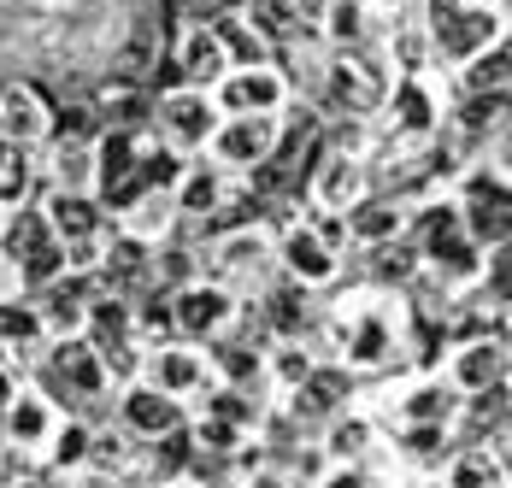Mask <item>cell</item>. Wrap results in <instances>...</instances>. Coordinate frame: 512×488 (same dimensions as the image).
<instances>
[{
	"label": "cell",
	"mask_w": 512,
	"mask_h": 488,
	"mask_svg": "<svg viewBox=\"0 0 512 488\" xmlns=\"http://www.w3.org/2000/svg\"><path fill=\"white\" fill-rule=\"evenodd\" d=\"M201 277H218L224 289H236L242 300L259 294L277 277V224L271 218H248V224H230V230H206Z\"/></svg>",
	"instance_id": "obj_1"
},
{
	"label": "cell",
	"mask_w": 512,
	"mask_h": 488,
	"mask_svg": "<svg viewBox=\"0 0 512 488\" xmlns=\"http://www.w3.org/2000/svg\"><path fill=\"white\" fill-rule=\"evenodd\" d=\"M389 59L383 48H324V71H318V95L312 106L318 112H354V118H377L383 100H389Z\"/></svg>",
	"instance_id": "obj_2"
},
{
	"label": "cell",
	"mask_w": 512,
	"mask_h": 488,
	"mask_svg": "<svg viewBox=\"0 0 512 488\" xmlns=\"http://www.w3.org/2000/svg\"><path fill=\"white\" fill-rule=\"evenodd\" d=\"M218 124V100L212 89H195V83H165L154 95V118H148V136L183 159H195Z\"/></svg>",
	"instance_id": "obj_3"
},
{
	"label": "cell",
	"mask_w": 512,
	"mask_h": 488,
	"mask_svg": "<svg viewBox=\"0 0 512 488\" xmlns=\"http://www.w3.org/2000/svg\"><path fill=\"white\" fill-rule=\"evenodd\" d=\"M277 136H283V112H218L212 136H206V159L230 177H248L254 165H265L277 153Z\"/></svg>",
	"instance_id": "obj_4"
},
{
	"label": "cell",
	"mask_w": 512,
	"mask_h": 488,
	"mask_svg": "<svg viewBox=\"0 0 512 488\" xmlns=\"http://www.w3.org/2000/svg\"><path fill=\"white\" fill-rule=\"evenodd\" d=\"M424 36H430V65L454 71L471 53H483L489 42H507V0H465L460 12H448Z\"/></svg>",
	"instance_id": "obj_5"
},
{
	"label": "cell",
	"mask_w": 512,
	"mask_h": 488,
	"mask_svg": "<svg viewBox=\"0 0 512 488\" xmlns=\"http://www.w3.org/2000/svg\"><path fill=\"white\" fill-rule=\"evenodd\" d=\"M448 71H401L395 83H389V100H383V112H377V124L389 130V136H436L442 130V112H448Z\"/></svg>",
	"instance_id": "obj_6"
},
{
	"label": "cell",
	"mask_w": 512,
	"mask_h": 488,
	"mask_svg": "<svg viewBox=\"0 0 512 488\" xmlns=\"http://www.w3.org/2000/svg\"><path fill=\"white\" fill-rule=\"evenodd\" d=\"M242 318V294L224 289L218 277H189L183 289H171V330L183 342H212Z\"/></svg>",
	"instance_id": "obj_7"
},
{
	"label": "cell",
	"mask_w": 512,
	"mask_h": 488,
	"mask_svg": "<svg viewBox=\"0 0 512 488\" xmlns=\"http://www.w3.org/2000/svg\"><path fill=\"white\" fill-rule=\"evenodd\" d=\"M59 424H65V406L24 377V383H18V394L6 400V412H0V447H12L18 459L42 465V453H48V441H53V430H59Z\"/></svg>",
	"instance_id": "obj_8"
},
{
	"label": "cell",
	"mask_w": 512,
	"mask_h": 488,
	"mask_svg": "<svg viewBox=\"0 0 512 488\" xmlns=\"http://www.w3.org/2000/svg\"><path fill=\"white\" fill-rule=\"evenodd\" d=\"M277 271L295 277V283L312 289V294H330L348 277V253H336L330 242H318L301 218H283V224H277Z\"/></svg>",
	"instance_id": "obj_9"
},
{
	"label": "cell",
	"mask_w": 512,
	"mask_h": 488,
	"mask_svg": "<svg viewBox=\"0 0 512 488\" xmlns=\"http://www.w3.org/2000/svg\"><path fill=\"white\" fill-rule=\"evenodd\" d=\"M436 377L460 394H483L489 383L512 377V342H495V336H460L436 353Z\"/></svg>",
	"instance_id": "obj_10"
},
{
	"label": "cell",
	"mask_w": 512,
	"mask_h": 488,
	"mask_svg": "<svg viewBox=\"0 0 512 488\" xmlns=\"http://www.w3.org/2000/svg\"><path fill=\"white\" fill-rule=\"evenodd\" d=\"M142 377H148L159 394H171V400L195 406V400L212 389L206 342H183V336H171V342H154L148 353H142Z\"/></svg>",
	"instance_id": "obj_11"
},
{
	"label": "cell",
	"mask_w": 512,
	"mask_h": 488,
	"mask_svg": "<svg viewBox=\"0 0 512 488\" xmlns=\"http://www.w3.org/2000/svg\"><path fill=\"white\" fill-rule=\"evenodd\" d=\"M106 418H112L124 436L154 441V436H165V430H177V424L189 418V406L171 400V394H159L148 377H130V383L112 389V412H106Z\"/></svg>",
	"instance_id": "obj_12"
},
{
	"label": "cell",
	"mask_w": 512,
	"mask_h": 488,
	"mask_svg": "<svg viewBox=\"0 0 512 488\" xmlns=\"http://www.w3.org/2000/svg\"><path fill=\"white\" fill-rule=\"evenodd\" d=\"M165 65H171L177 83H195V89H212L230 71V59H224V48H218V36H212L206 18H189V24L165 30Z\"/></svg>",
	"instance_id": "obj_13"
},
{
	"label": "cell",
	"mask_w": 512,
	"mask_h": 488,
	"mask_svg": "<svg viewBox=\"0 0 512 488\" xmlns=\"http://www.w3.org/2000/svg\"><path fill=\"white\" fill-rule=\"evenodd\" d=\"M212 100H218V112H283L295 89L277 71V59H265V65H230L212 83Z\"/></svg>",
	"instance_id": "obj_14"
},
{
	"label": "cell",
	"mask_w": 512,
	"mask_h": 488,
	"mask_svg": "<svg viewBox=\"0 0 512 488\" xmlns=\"http://www.w3.org/2000/svg\"><path fill=\"white\" fill-rule=\"evenodd\" d=\"M312 441H318V453H324L330 465H365V459L383 447V418H377L365 400H348L342 412H330V418L312 430Z\"/></svg>",
	"instance_id": "obj_15"
},
{
	"label": "cell",
	"mask_w": 512,
	"mask_h": 488,
	"mask_svg": "<svg viewBox=\"0 0 512 488\" xmlns=\"http://www.w3.org/2000/svg\"><path fill=\"white\" fill-rule=\"evenodd\" d=\"M359 389H365V383H359L348 365H336V359H318V365L307 371V383H301V389L271 394V400H283V406H289V412H295L307 430H318L330 412H342L348 400H359Z\"/></svg>",
	"instance_id": "obj_16"
},
{
	"label": "cell",
	"mask_w": 512,
	"mask_h": 488,
	"mask_svg": "<svg viewBox=\"0 0 512 488\" xmlns=\"http://www.w3.org/2000/svg\"><path fill=\"white\" fill-rule=\"evenodd\" d=\"M95 283L106 294H124V300H136V294L154 289V242H142V236H130V230H106V247H101V265H95Z\"/></svg>",
	"instance_id": "obj_17"
},
{
	"label": "cell",
	"mask_w": 512,
	"mask_h": 488,
	"mask_svg": "<svg viewBox=\"0 0 512 488\" xmlns=\"http://www.w3.org/2000/svg\"><path fill=\"white\" fill-rule=\"evenodd\" d=\"M53 130V95L36 77H0V136L42 147Z\"/></svg>",
	"instance_id": "obj_18"
},
{
	"label": "cell",
	"mask_w": 512,
	"mask_h": 488,
	"mask_svg": "<svg viewBox=\"0 0 512 488\" xmlns=\"http://www.w3.org/2000/svg\"><path fill=\"white\" fill-rule=\"evenodd\" d=\"M342 224H348V253L377 247V242H395V236L412 230V200L395 195V189H371V195H359L354 206L342 212Z\"/></svg>",
	"instance_id": "obj_19"
},
{
	"label": "cell",
	"mask_w": 512,
	"mask_h": 488,
	"mask_svg": "<svg viewBox=\"0 0 512 488\" xmlns=\"http://www.w3.org/2000/svg\"><path fill=\"white\" fill-rule=\"evenodd\" d=\"M36 212L48 218V230L59 242H83V236L112 230V212L95 189H36Z\"/></svg>",
	"instance_id": "obj_20"
},
{
	"label": "cell",
	"mask_w": 512,
	"mask_h": 488,
	"mask_svg": "<svg viewBox=\"0 0 512 488\" xmlns=\"http://www.w3.org/2000/svg\"><path fill=\"white\" fill-rule=\"evenodd\" d=\"M248 306H254V318L265 324V336H307L312 318H318V294L301 289L295 277H271L259 294H248Z\"/></svg>",
	"instance_id": "obj_21"
},
{
	"label": "cell",
	"mask_w": 512,
	"mask_h": 488,
	"mask_svg": "<svg viewBox=\"0 0 512 488\" xmlns=\"http://www.w3.org/2000/svg\"><path fill=\"white\" fill-rule=\"evenodd\" d=\"M236 189V177L230 171H218L206 153L195 159H183V171H177V183H171V206H177V224H206L224 200Z\"/></svg>",
	"instance_id": "obj_22"
},
{
	"label": "cell",
	"mask_w": 512,
	"mask_h": 488,
	"mask_svg": "<svg viewBox=\"0 0 512 488\" xmlns=\"http://www.w3.org/2000/svg\"><path fill=\"white\" fill-rule=\"evenodd\" d=\"M83 95L101 112V124H112V130H148V118H154V83H136V77H112L106 71Z\"/></svg>",
	"instance_id": "obj_23"
},
{
	"label": "cell",
	"mask_w": 512,
	"mask_h": 488,
	"mask_svg": "<svg viewBox=\"0 0 512 488\" xmlns=\"http://www.w3.org/2000/svg\"><path fill=\"white\" fill-rule=\"evenodd\" d=\"M312 24H318L324 48H371V42H383V30H389L395 18L377 12L371 0H324V12H318Z\"/></svg>",
	"instance_id": "obj_24"
},
{
	"label": "cell",
	"mask_w": 512,
	"mask_h": 488,
	"mask_svg": "<svg viewBox=\"0 0 512 488\" xmlns=\"http://www.w3.org/2000/svg\"><path fill=\"white\" fill-rule=\"evenodd\" d=\"M436 488H512V459H495L477 441H454V453L436 465Z\"/></svg>",
	"instance_id": "obj_25"
},
{
	"label": "cell",
	"mask_w": 512,
	"mask_h": 488,
	"mask_svg": "<svg viewBox=\"0 0 512 488\" xmlns=\"http://www.w3.org/2000/svg\"><path fill=\"white\" fill-rule=\"evenodd\" d=\"M206 365H212V383H236V389H259L265 394V347L224 330L206 342Z\"/></svg>",
	"instance_id": "obj_26"
},
{
	"label": "cell",
	"mask_w": 512,
	"mask_h": 488,
	"mask_svg": "<svg viewBox=\"0 0 512 488\" xmlns=\"http://www.w3.org/2000/svg\"><path fill=\"white\" fill-rule=\"evenodd\" d=\"M159 59H165V30H154L148 18H130V24H124V36H118L112 53H106V71H112V77L154 83Z\"/></svg>",
	"instance_id": "obj_27"
},
{
	"label": "cell",
	"mask_w": 512,
	"mask_h": 488,
	"mask_svg": "<svg viewBox=\"0 0 512 488\" xmlns=\"http://www.w3.org/2000/svg\"><path fill=\"white\" fill-rule=\"evenodd\" d=\"M36 171L42 189H95V153L89 142H42L36 147Z\"/></svg>",
	"instance_id": "obj_28"
},
{
	"label": "cell",
	"mask_w": 512,
	"mask_h": 488,
	"mask_svg": "<svg viewBox=\"0 0 512 488\" xmlns=\"http://www.w3.org/2000/svg\"><path fill=\"white\" fill-rule=\"evenodd\" d=\"M0 347H6L18 365H30V359L48 347L42 312H36V294H12V300H0Z\"/></svg>",
	"instance_id": "obj_29"
},
{
	"label": "cell",
	"mask_w": 512,
	"mask_h": 488,
	"mask_svg": "<svg viewBox=\"0 0 512 488\" xmlns=\"http://www.w3.org/2000/svg\"><path fill=\"white\" fill-rule=\"evenodd\" d=\"M236 12L248 18V30H254L265 48H289L301 30H312V18H301L295 12V0H236Z\"/></svg>",
	"instance_id": "obj_30"
},
{
	"label": "cell",
	"mask_w": 512,
	"mask_h": 488,
	"mask_svg": "<svg viewBox=\"0 0 512 488\" xmlns=\"http://www.w3.org/2000/svg\"><path fill=\"white\" fill-rule=\"evenodd\" d=\"M112 224L118 230H130V236H142V242H165L171 230H177V206H171V189H142V195L130 200L124 212H112Z\"/></svg>",
	"instance_id": "obj_31"
},
{
	"label": "cell",
	"mask_w": 512,
	"mask_h": 488,
	"mask_svg": "<svg viewBox=\"0 0 512 488\" xmlns=\"http://www.w3.org/2000/svg\"><path fill=\"white\" fill-rule=\"evenodd\" d=\"M512 83V42H489L483 53H471L465 65L448 71L454 95H483V89H507Z\"/></svg>",
	"instance_id": "obj_32"
},
{
	"label": "cell",
	"mask_w": 512,
	"mask_h": 488,
	"mask_svg": "<svg viewBox=\"0 0 512 488\" xmlns=\"http://www.w3.org/2000/svg\"><path fill=\"white\" fill-rule=\"evenodd\" d=\"M83 336H89L95 347L130 342V336H136V300L95 289V294H89V306H83Z\"/></svg>",
	"instance_id": "obj_33"
},
{
	"label": "cell",
	"mask_w": 512,
	"mask_h": 488,
	"mask_svg": "<svg viewBox=\"0 0 512 488\" xmlns=\"http://www.w3.org/2000/svg\"><path fill=\"white\" fill-rule=\"evenodd\" d=\"M89 436H95V418L65 412V424L53 430L48 453H42V471H48V477H77V471L89 465Z\"/></svg>",
	"instance_id": "obj_34"
},
{
	"label": "cell",
	"mask_w": 512,
	"mask_h": 488,
	"mask_svg": "<svg viewBox=\"0 0 512 488\" xmlns=\"http://www.w3.org/2000/svg\"><path fill=\"white\" fill-rule=\"evenodd\" d=\"M36 189H42V171H36V147L6 142V136H0V212H12V206L36 200Z\"/></svg>",
	"instance_id": "obj_35"
},
{
	"label": "cell",
	"mask_w": 512,
	"mask_h": 488,
	"mask_svg": "<svg viewBox=\"0 0 512 488\" xmlns=\"http://www.w3.org/2000/svg\"><path fill=\"white\" fill-rule=\"evenodd\" d=\"M206 24H212V36H218V48H224V59H230V65H265V59H271V48H265L254 30H248V18H242L236 6H218Z\"/></svg>",
	"instance_id": "obj_36"
},
{
	"label": "cell",
	"mask_w": 512,
	"mask_h": 488,
	"mask_svg": "<svg viewBox=\"0 0 512 488\" xmlns=\"http://www.w3.org/2000/svg\"><path fill=\"white\" fill-rule=\"evenodd\" d=\"M106 124H101V112L89 106V95L77 89V95H53V142H95Z\"/></svg>",
	"instance_id": "obj_37"
},
{
	"label": "cell",
	"mask_w": 512,
	"mask_h": 488,
	"mask_svg": "<svg viewBox=\"0 0 512 488\" xmlns=\"http://www.w3.org/2000/svg\"><path fill=\"white\" fill-rule=\"evenodd\" d=\"M53 277H65V242L42 236L36 247L18 253V283H24V294H36V289H48Z\"/></svg>",
	"instance_id": "obj_38"
},
{
	"label": "cell",
	"mask_w": 512,
	"mask_h": 488,
	"mask_svg": "<svg viewBox=\"0 0 512 488\" xmlns=\"http://www.w3.org/2000/svg\"><path fill=\"white\" fill-rule=\"evenodd\" d=\"M95 353H101L106 377H112V389H118V383L142 377V353H148V347H142L136 336H130V342H106V347H95Z\"/></svg>",
	"instance_id": "obj_39"
},
{
	"label": "cell",
	"mask_w": 512,
	"mask_h": 488,
	"mask_svg": "<svg viewBox=\"0 0 512 488\" xmlns=\"http://www.w3.org/2000/svg\"><path fill=\"white\" fill-rule=\"evenodd\" d=\"M18 383H24V365H18V359H0V412H6V400L18 394Z\"/></svg>",
	"instance_id": "obj_40"
},
{
	"label": "cell",
	"mask_w": 512,
	"mask_h": 488,
	"mask_svg": "<svg viewBox=\"0 0 512 488\" xmlns=\"http://www.w3.org/2000/svg\"><path fill=\"white\" fill-rule=\"evenodd\" d=\"M12 294H24V283H18V259L0 247V300H12Z\"/></svg>",
	"instance_id": "obj_41"
},
{
	"label": "cell",
	"mask_w": 512,
	"mask_h": 488,
	"mask_svg": "<svg viewBox=\"0 0 512 488\" xmlns=\"http://www.w3.org/2000/svg\"><path fill=\"white\" fill-rule=\"evenodd\" d=\"M6 488H65V477H48V471L36 465V471H24V477H12Z\"/></svg>",
	"instance_id": "obj_42"
},
{
	"label": "cell",
	"mask_w": 512,
	"mask_h": 488,
	"mask_svg": "<svg viewBox=\"0 0 512 488\" xmlns=\"http://www.w3.org/2000/svg\"><path fill=\"white\" fill-rule=\"evenodd\" d=\"M295 12H301V18H318V12H324V0H295Z\"/></svg>",
	"instance_id": "obj_43"
},
{
	"label": "cell",
	"mask_w": 512,
	"mask_h": 488,
	"mask_svg": "<svg viewBox=\"0 0 512 488\" xmlns=\"http://www.w3.org/2000/svg\"><path fill=\"white\" fill-rule=\"evenodd\" d=\"M289 488H312V483H289Z\"/></svg>",
	"instance_id": "obj_44"
},
{
	"label": "cell",
	"mask_w": 512,
	"mask_h": 488,
	"mask_svg": "<svg viewBox=\"0 0 512 488\" xmlns=\"http://www.w3.org/2000/svg\"><path fill=\"white\" fill-rule=\"evenodd\" d=\"M0 488H6V477H0Z\"/></svg>",
	"instance_id": "obj_45"
}]
</instances>
